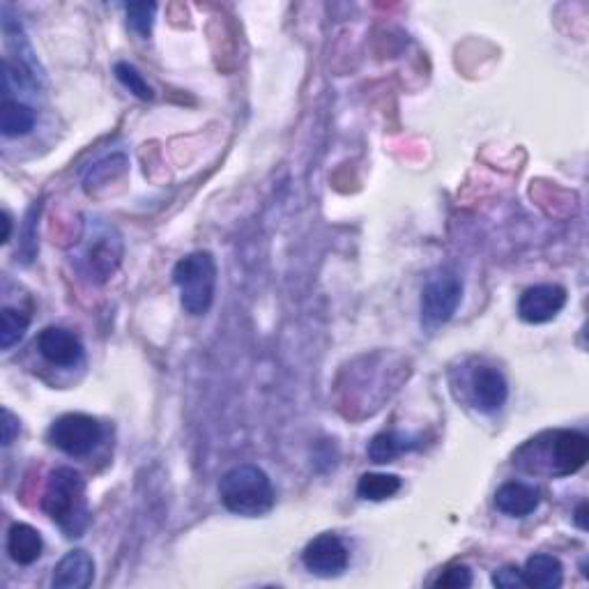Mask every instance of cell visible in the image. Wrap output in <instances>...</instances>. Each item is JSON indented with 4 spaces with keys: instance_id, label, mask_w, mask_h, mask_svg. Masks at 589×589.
Listing matches in <instances>:
<instances>
[{
    "instance_id": "d6986e66",
    "label": "cell",
    "mask_w": 589,
    "mask_h": 589,
    "mask_svg": "<svg viewBox=\"0 0 589 589\" xmlns=\"http://www.w3.org/2000/svg\"><path fill=\"white\" fill-rule=\"evenodd\" d=\"M113 72H116V79L122 83V86H125L132 95L143 99V102H150V99L155 97V90L150 88V83L143 79V74L136 70L134 65L118 63L116 67H113Z\"/></svg>"
},
{
    "instance_id": "52a82bcc",
    "label": "cell",
    "mask_w": 589,
    "mask_h": 589,
    "mask_svg": "<svg viewBox=\"0 0 589 589\" xmlns=\"http://www.w3.org/2000/svg\"><path fill=\"white\" fill-rule=\"evenodd\" d=\"M350 553L336 534L325 532L307 543L302 553V564L307 566L313 576L320 578H336L348 569Z\"/></svg>"
},
{
    "instance_id": "ffe728a7",
    "label": "cell",
    "mask_w": 589,
    "mask_h": 589,
    "mask_svg": "<svg viewBox=\"0 0 589 589\" xmlns=\"http://www.w3.org/2000/svg\"><path fill=\"white\" fill-rule=\"evenodd\" d=\"M125 12H127L129 28L148 40L150 33H152V24H155L157 5L155 3H129V5H125Z\"/></svg>"
},
{
    "instance_id": "e0dca14e",
    "label": "cell",
    "mask_w": 589,
    "mask_h": 589,
    "mask_svg": "<svg viewBox=\"0 0 589 589\" xmlns=\"http://www.w3.org/2000/svg\"><path fill=\"white\" fill-rule=\"evenodd\" d=\"M415 447L417 445L412 438H405V435L394 433V431H385V433H378L376 438L371 440L369 458L373 463L385 465V463H392L394 458H399L403 451H410Z\"/></svg>"
},
{
    "instance_id": "603a6c76",
    "label": "cell",
    "mask_w": 589,
    "mask_h": 589,
    "mask_svg": "<svg viewBox=\"0 0 589 589\" xmlns=\"http://www.w3.org/2000/svg\"><path fill=\"white\" fill-rule=\"evenodd\" d=\"M19 433V419L3 408V447H10Z\"/></svg>"
},
{
    "instance_id": "ac0fdd59",
    "label": "cell",
    "mask_w": 589,
    "mask_h": 589,
    "mask_svg": "<svg viewBox=\"0 0 589 589\" xmlns=\"http://www.w3.org/2000/svg\"><path fill=\"white\" fill-rule=\"evenodd\" d=\"M28 325H30V318L24 311L5 307L3 313H0V348L10 350L14 343L24 339V334L28 332Z\"/></svg>"
},
{
    "instance_id": "44dd1931",
    "label": "cell",
    "mask_w": 589,
    "mask_h": 589,
    "mask_svg": "<svg viewBox=\"0 0 589 589\" xmlns=\"http://www.w3.org/2000/svg\"><path fill=\"white\" fill-rule=\"evenodd\" d=\"M435 587H445V589H463L472 585V571L468 566L463 564H454L445 569V573H440V578L433 583Z\"/></svg>"
},
{
    "instance_id": "7402d4cb",
    "label": "cell",
    "mask_w": 589,
    "mask_h": 589,
    "mask_svg": "<svg viewBox=\"0 0 589 589\" xmlns=\"http://www.w3.org/2000/svg\"><path fill=\"white\" fill-rule=\"evenodd\" d=\"M493 585L495 587H504V589L525 587V583H523V571H520L518 566H502L500 571L493 573Z\"/></svg>"
},
{
    "instance_id": "8fae6325",
    "label": "cell",
    "mask_w": 589,
    "mask_h": 589,
    "mask_svg": "<svg viewBox=\"0 0 589 589\" xmlns=\"http://www.w3.org/2000/svg\"><path fill=\"white\" fill-rule=\"evenodd\" d=\"M95 580V560L86 550H70L53 569L51 585L56 589H86Z\"/></svg>"
},
{
    "instance_id": "5b68a950",
    "label": "cell",
    "mask_w": 589,
    "mask_h": 589,
    "mask_svg": "<svg viewBox=\"0 0 589 589\" xmlns=\"http://www.w3.org/2000/svg\"><path fill=\"white\" fill-rule=\"evenodd\" d=\"M102 440V424L83 412H70L49 426V442L67 456H88Z\"/></svg>"
},
{
    "instance_id": "2e32d148",
    "label": "cell",
    "mask_w": 589,
    "mask_h": 589,
    "mask_svg": "<svg viewBox=\"0 0 589 589\" xmlns=\"http://www.w3.org/2000/svg\"><path fill=\"white\" fill-rule=\"evenodd\" d=\"M401 479L396 474H380V472H369L362 474L357 481V495L362 500H371V502H382L394 497L401 491Z\"/></svg>"
},
{
    "instance_id": "ba28073f",
    "label": "cell",
    "mask_w": 589,
    "mask_h": 589,
    "mask_svg": "<svg viewBox=\"0 0 589 589\" xmlns=\"http://www.w3.org/2000/svg\"><path fill=\"white\" fill-rule=\"evenodd\" d=\"M566 307V288L557 283H539L527 288L518 300V316L530 325L550 323Z\"/></svg>"
},
{
    "instance_id": "30bf717a",
    "label": "cell",
    "mask_w": 589,
    "mask_h": 589,
    "mask_svg": "<svg viewBox=\"0 0 589 589\" xmlns=\"http://www.w3.org/2000/svg\"><path fill=\"white\" fill-rule=\"evenodd\" d=\"M472 401L481 412H497L509 399V382L502 371L493 366H477L470 378Z\"/></svg>"
},
{
    "instance_id": "277c9868",
    "label": "cell",
    "mask_w": 589,
    "mask_h": 589,
    "mask_svg": "<svg viewBox=\"0 0 589 589\" xmlns=\"http://www.w3.org/2000/svg\"><path fill=\"white\" fill-rule=\"evenodd\" d=\"M173 281L180 288V304L189 316H205L217 290V263L210 251H194L173 267Z\"/></svg>"
},
{
    "instance_id": "cb8c5ba5",
    "label": "cell",
    "mask_w": 589,
    "mask_h": 589,
    "mask_svg": "<svg viewBox=\"0 0 589 589\" xmlns=\"http://www.w3.org/2000/svg\"><path fill=\"white\" fill-rule=\"evenodd\" d=\"M0 224H3V237H0V242L7 244L10 242V235H12V217L7 210H3V214H0Z\"/></svg>"
},
{
    "instance_id": "5bb4252c",
    "label": "cell",
    "mask_w": 589,
    "mask_h": 589,
    "mask_svg": "<svg viewBox=\"0 0 589 589\" xmlns=\"http://www.w3.org/2000/svg\"><path fill=\"white\" fill-rule=\"evenodd\" d=\"M44 548L42 534L26 523H14L7 532V553L17 564L28 566L40 560Z\"/></svg>"
},
{
    "instance_id": "7a4b0ae2",
    "label": "cell",
    "mask_w": 589,
    "mask_h": 589,
    "mask_svg": "<svg viewBox=\"0 0 589 589\" xmlns=\"http://www.w3.org/2000/svg\"><path fill=\"white\" fill-rule=\"evenodd\" d=\"M42 509L65 532V537H83L90 525L86 479L72 468L53 470L42 497Z\"/></svg>"
},
{
    "instance_id": "3957f363",
    "label": "cell",
    "mask_w": 589,
    "mask_h": 589,
    "mask_svg": "<svg viewBox=\"0 0 589 589\" xmlns=\"http://www.w3.org/2000/svg\"><path fill=\"white\" fill-rule=\"evenodd\" d=\"M219 497L235 516L258 518L274 507V488L267 474L256 465H237L219 481Z\"/></svg>"
},
{
    "instance_id": "8992f818",
    "label": "cell",
    "mask_w": 589,
    "mask_h": 589,
    "mask_svg": "<svg viewBox=\"0 0 589 589\" xmlns=\"http://www.w3.org/2000/svg\"><path fill=\"white\" fill-rule=\"evenodd\" d=\"M463 281L456 274H438L422 290V323L428 330L447 325L461 304Z\"/></svg>"
},
{
    "instance_id": "9c48e42d",
    "label": "cell",
    "mask_w": 589,
    "mask_h": 589,
    "mask_svg": "<svg viewBox=\"0 0 589 589\" xmlns=\"http://www.w3.org/2000/svg\"><path fill=\"white\" fill-rule=\"evenodd\" d=\"M37 350L49 364L63 366V369L81 364L83 353H86L79 336L65 330V327H47V330H42L40 336H37Z\"/></svg>"
},
{
    "instance_id": "9a60e30c",
    "label": "cell",
    "mask_w": 589,
    "mask_h": 589,
    "mask_svg": "<svg viewBox=\"0 0 589 589\" xmlns=\"http://www.w3.org/2000/svg\"><path fill=\"white\" fill-rule=\"evenodd\" d=\"M37 122V111L33 106L24 102H14V99H5L3 109H0V132L5 139H17V136H26L33 132Z\"/></svg>"
},
{
    "instance_id": "6da1fadb",
    "label": "cell",
    "mask_w": 589,
    "mask_h": 589,
    "mask_svg": "<svg viewBox=\"0 0 589 589\" xmlns=\"http://www.w3.org/2000/svg\"><path fill=\"white\" fill-rule=\"evenodd\" d=\"M589 440L580 431H548L520 447L516 463L525 472L569 477L587 463Z\"/></svg>"
},
{
    "instance_id": "7c38bea8",
    "label": "cell",
    "mask_w": 589,
    "mask_h": 589,
    "mask_svg": "<svg viewBox=\"0 0 589 589\" xmlns=\"http://www.w3.org/2000/svg\"><path fill=\"white\" fill-rule=\"evenodd\" d=\"M541 504V491L523 481H507L497 488L495 493V507L502 511L504 516L511 518H525L532 511H537Z\"/></svg>"
},
{
    "instance_id": "4fadbf2b",
    "label": "cell",
    "mask_w": 589,
    "mask_h": 589,
    "mask_svg": "<svg viewBox=\"0 0 589 589\" xmlns=\"http://www.w3.org/2000/svg\"><path fill=\"white\" fill-rule=\"evenodd\" d=\"M523 571V583L525 587H537V589H557L564 583V566L553 555L539 553L532 555L525 562Z\"/></svg>"
},
{
    "instance_id": "d4e9b609",
    "label": "cell",
    "mask_w": 589,
    "mask_h": 589,
    "mask_svg": "<svg viewBox=\"0 0 589 589\" xmlns=\"http://www.w3.org/2000/svg\"><path fill=\"white\" fill-rule=\"evenodd\" d=\"M585 511H587V504L583 502L578 507V511H576V523H578V527L580 530H587V523H585Z\"/></svg>"
}]
</instances>
